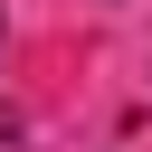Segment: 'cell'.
Listing matches in <instances>:
<instances>
[{
	"mask_svg": "<svg viewBox=\"0 0 152 152\" xmlns=\"http://www.w3.org/2000/svg\"><path fill=\"white\" fill-rule=\"evenodd\" d=\"M19 142H28V114H19L10 95H0V152H19Z\"/></svg>",
	"mask_w": 152,
	"mask_h": 152,
	"instance_id": "1",
	"label": "cell"
}]
</instances>
